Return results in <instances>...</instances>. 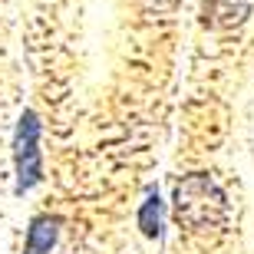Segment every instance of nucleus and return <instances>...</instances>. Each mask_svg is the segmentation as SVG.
<instances>
[{
  "label": "nucleus",
  "mask_w": 254,
  "mask_h": 254,
  "mask_svg": "<svg viewBox=\"0 0 254 254\" xmlns=\"http://www.w3.org/2000/svg\"><path fill=\"white\" fill-rule=\"evenodd\" d=\"M228 215V198L218 189V182L205 172L185 175L175 185V218L191 231L218 228Z\"/></svg>",
  "instance_id": "1"
},
{
  "label": "nucleus",
  "mask_w": 254,
  "mask_h": 254,
  "mask_svg": "<svg viewBox=\"0 0 254 254\" xmlns=\"http://www.w3.org/2000/svg\"><path fill=\"white\" fill-rule=\"evenodd\" d=\"M13 169H17V195L30 191L43 179V159H40V119L33 109H23L13 132Z\"/></svg>",
  "instance_id": "2"
},
{
  "label": "nucleus",
  "mask_w": 254,
  "mask_h": 254,
  "mask_svg": "<svg viewBox=\"0 0 254 254\" xmlns=\"http://www.w3.org/2000/svg\"><path fill=\"white\" fill-rule=\"evenodd\" d=\"M60 238V218L57 215H40L30 221V231H27V248L23 254H50L53 245Z\"/></svg>",
  "instance_id": "3"
},
{
  "label": "nucleus",
  "mask_w": 254,
  "mask_h": 254,
  "mask_svg": "<svg viewBox=\"0 0 254 254\" xmlns=\"http://www.w3.org/2000/svg\"><path fill=\"white\" fill-rule=\"evenodd\" d=\"M248 17V0H205V23L218 30L238 27Z\"/></svg>",
  "instance_id": "4"
},
{
  "label": "nucleus",
  "mask_w": 254,
  "mask_h": 254,
  "mask_svg": "<svg viewBox=\"0 0 254 254\" xmlns=\"http://www.w3.org/2000/svg\"><path fill=\"white\" fill-rule=\"evenodd\" d=\"M162 225H165V205H162V198L155 189L145 191V201L139 208V228L145 238H159L162 235Z\"/></svg>",
  "instance_id": "5"
}]
</instances>
